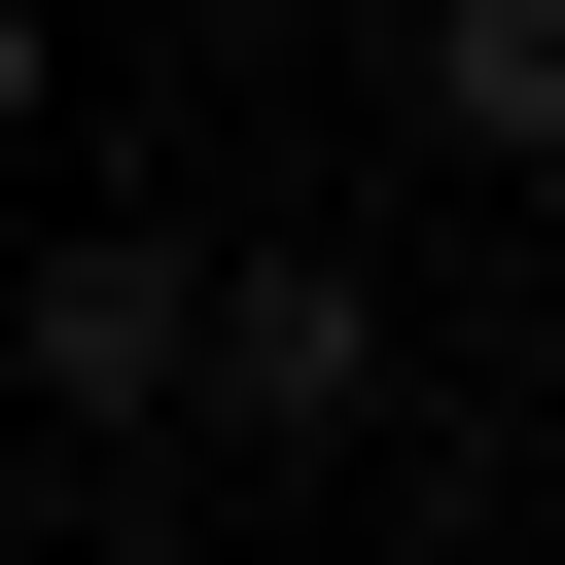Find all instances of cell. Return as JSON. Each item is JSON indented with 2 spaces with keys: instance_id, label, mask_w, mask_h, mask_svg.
Segmentation results:
<instances>
[{
  "instance_id": "cell-1",
  "label": "cell",
  "mask_w": 565,
  "mask_h": 565,
  "mask_svg": "<svg viewBox=\"0 0 565 565\" xmlns=\"http://www.w3.org/2000/svg\"><path fill=\"white\" fill-rule=\"evenodd\" d=\"M177 388H212V424H353V388H388L353 247H177Z\"/></svg>"
},
{
  "instance_id": "cell-2",
  "label": "cell",
  "mask_w": 565,
  "mask_h": 565,
  "mask_svg": "<svg viewBox=\"0 0 565 565\" xmlns=\"http://www.w3.org/2000/svg\"><path fill=\"white\" fill-rule=\"evenodd\" d=\"M35 388L141 424V388H177V247H71V282H35Z\"/></svg>"
},
{
  "instance_id": "cell-3",
  "label": "cell",
  "mask_w": 565,
  "mask_h": 565,
  "mask_svg": "<svg viewBox=\"0 0 565 565\" xmlns=\"http://www.w3.org/2000/svg\"><path fill=\"white\" fill-rule=\"evenodd\" d=\"M424 106L459 141H565V0H424Z\"/></svg>"
},
{
  "instance_id": "cell-4",
  "label": "cell",
  "mask_w": 565,
  "mask_h": 565,
  "mask_svg": "<svg viewBox=\"0 0 565 565\" xmlns=\"http://www.w3.org/2000/svg\"><path fill=\"white\" fill-rule=\"evenodd\" d=\"M0 141H35V0H0Z\"/></svg>"
}]
</instances>
